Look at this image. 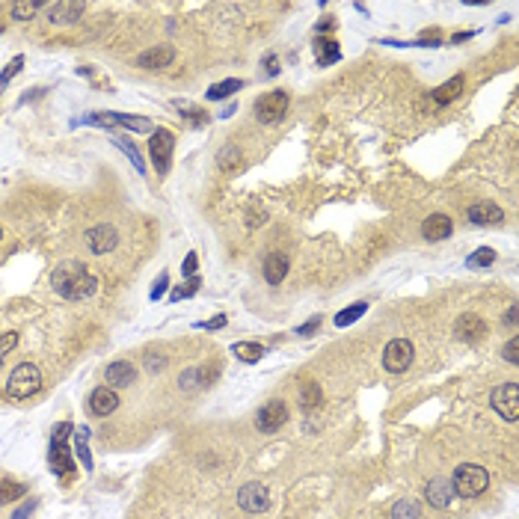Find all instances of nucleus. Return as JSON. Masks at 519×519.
Listing matches in <instances>:
<instances>
[{"label": "nucleus", "mask_w": 519, "mask_h": 519, "mask_svg": "<svg viewBox=\"0 0 519 519\" xmlns=\"http://www.w3.org/2000/svg\"><path fill=\"white\" fill-rule=\"evenodd\" d=\"M51 288L57 291L63 300H90V297L98 291V279L83 267L81 261H63L57 270L51 273Z\"/></svg>", "instance_id": "nucleus-1"}, {"label": "nucleus", "mask_w": 519, "mask_h": 519, "mask_svg": "<svg viewBox=\"0 0 519 519\" xmlns=\"http://www.w3.org/2000/svg\"><path fill=\"white\" fill-rule=\"evenodd\" d=\"M69 436H72V425H69V422H60L57 427H53V434H51L48 463H51V469L57 472V478H60V481L74 478V457H72Z\"/></svg>", "instance_id": "nucleus-2"}, {"label": "nucleus", "mask_w": 519, "mask_h": 519, "mask_svg": "<svg viewBox=\"0 0 519 519\" xmlns=\"http://www.w3.org/2000/svg\"><path fill=\"white\" fill-rule=\"evenodd\" d=\"M451 487H454V495H460V499H475V495H481L490 487V475L478 463H463V466H457L454 478H451Z\"/></svg>", "instance_id": "nucleus-3"}, {"label": "nucleus", "mask_w": 519, "mask_h": 519, "mask_svg": "<svg viewBox=\"0 0 519 519\" xmlns=\"http://www.w3.org/2000/svg\"><path fill=\"white\" fill-rule=\"evenodd\" d=\"M42 389V371L33 365V362H21V365L13 368L6 380V395L15 397V401H27Z\"/></svg>", "instance_id": "nucleus-4"}, {"label": "nucleus", "mask_w": 519, "mask_h": 519, "mask_svg": "<svg viewBox=\"0 0 519 519\" xmlns=\"http://www.w3.org/2000/svg\"><path fill=\"white\" fill-rule=\"evenodd\" d=\"M288 104H291L288 92H285V90H273V92H264L261 98H256L252 110H256V119H258L261 125H276L285 113H288Z\"/></svg>", "instance_id": "nucleus-5"}, {"label": "nucleus", "mask_w": 519, "mask_h": 519, "mask_svg": "<svg viewBox=\"0 0 519 519\" xmlns=\"http://www.w3.org/2000/svg\"><path fill=\"white\" fill-rule=\"evenodd\" d=\"M172 151H175V134L167 128H154L151 140H149V154L158 175H167L172 167Z\"/></svg>", "instance_id": "nucleus-6"}, {"label": "nucleus", "mask_w": 519, "mask_h": 519, "mask_svg": "<svg viewBox=\"0 0 519 519\" xmlns=\"http://www.w3.org/2000/svg\"><path fill=\"white\" fill-rule=\"evenodd\" d=\"M413 356H415V347L410 338H392L383 350V365L389 374H404L413 365Z\"/></svg>", "instance_id": "nucleus-7"}, {"label": "nucleus", "mask_w": 519, "mask_h": 519, "mask_svg": "<svg viewBox=\"0 0 519 519\" xmlns=\"http://www.w3.org/2000/svg\"><path fill=\"white\" fill-rule=\"evenodd\" d=\"M490 404L504 422H516L519 418V386L516 383H502L499 389H493Z\"/></svg>", "instance_id": "nucleus-8"}, {"label": "nucleus", "mask_w": 519, "mask_h": 519, "mask_svg": "<svg viewBox=\"0 0 519 519\" xmlns=\"http://www.w3.org/2000/svg\"><path fill=\"white\" fill-rule=\"evenodd\" d=\"M119 247V231L113 226H92L86 229V249L92 252V256H107V252H113Z\"/></svg>", "instance_id": "nucleus-9"}, {"label": "nucleus", "mask_w": 519, "mask_h": 519, "mask_svg": "<svg viewBox=\"0 0 519 519\" xmlns=\"http://www.w3.org/2000/svg\"><path fill=\"white\" fill-rule=\"evenodd\" d=\"M238 504L244 507L247 513H261V511H267V504H270V493L264 484L249 481L238 490Z\"/></svg>", "instance_id": "nucleus-10"}, {"label": "nucleus", "mask_w": 519, "mask_h": 519, "mask_svg": "<svg viewBox=\"0 0 519 519\" xmlns=\"http://www.w3.org/2000/svg\"><path fill=\"white\" fill-rule=\"evenodd\" d=\"M285 422H288V406H285L282 401H267L256 413V427L261 430V434H276Z\"/></svg>", "instance_id": "nucleus-11"}, {"label": "nucleus", "mask_w": 519, "mask_h": 519, "mask_svg": "<svg viewBox=\"0 0 519 519\" xmlns=\"http://www.w3.org/2000/svg\"><path fill=\"white\" fill-rule=\"evenodd\" d=\"M137 380V368L131 365L128 359H119V362H110L107 371H104V383L107 389H125V386H131Z\"/></svg>", "instance_id": "nucleus-12"}, {"label": "nucleus", "mask_w": 519, "mask_h": 519, "mask_svg": "<svg viewBox=\"0 0 519 519\" xmlns=\"http://www.w3.org/2000/svg\"><path fill=\"white\" fill-rule=\"evenodd\" d=\"M172 60H175V48L172 45H154V48L140 53L137 65H140V69H149V72H163Z\"/></svg>", "instance_id": "nucleus-13"}, {"label": "nucleus", "mask_w": 519, "mask_h": 519, "mask_svg": "<svg viewBox=\"0 0 519 519\" xmlns=\"http://www.w3.org/2000/svg\"><path fill=\"white\" fill-rule=\"evenodd\" d=\"M454 336H457L460 341H466V345H475V341H481L484 336H487V324H484L478 315L466 312V315H460V318H457V324H454Z\"/></svg>", "instance_id": "nucleus-14"}, {"label": "nucleus", "mask_w": 519, "mask_h": 519, "mask_svg": "<svg viewBox=\"0 0 519 519\" xmlns=\"http://www.w3.org/2000/svg\"><path fill=\"white\" fill-rule=\"evenodd\" d=\"M466 217L472 226H499L504 220V211L495 202H475L466 211Z\"/></svg>", "instance_id": "nucleus-15"}, {"label": "nucleus", "mask_w": 519, "mask_h": 519, "mask_svg": "<svg viewBox=\"0 0 519 519\" xmlns=\"http://www.w3.org/2000/svg\"><path fill=\"white\" fill-rule=\"evenodd\" d=\"M116 410H119V392L107 389V386H98V389L90 395V413L92 415L104 418V415L116 413Z\"/></svg>", "instance_id": "nucleus-16"}, {"label": "nucleus", "mask_w": 519, "mask_h": 519, "mask_svg": "<svg viewBox=\"0 0 519 519\" xmlns=\"http://www.w3.org/2000/svg\"><path fill=\"white\" fill-rule=\"evenodd\" d=\"M425 495H427V504H434V507H448L451 499H454V487H451V478H434V481H427V487H425Z\"/></svg>", "instance_id": "nucleus-17"}, {"label": "nucleus", "mask_w": 519, "mask_h": 519, "mask_svg": "<svg viewBox=\"0 0 519 519\" xmlns=\"http://www.w3.org/2000/svg\"><path fill=\"white\" fill-rule=\"evenodd\" d=\"M451 231H454V223H451L448 214H430L422 223V235L427 240H445L451 238Z\"/></svg>", "instance_id": "nucleus-18"}, {"label": "nucleus", "mask_w": 519, "mask_h": 519, "mask_svg": "<svg viewBox=\"0 0 519 519\" xmlns=\"http://www.w3.org/2000/svg\"><path fill=\"white\" fill-rule=\"evenodd\" d=\"M83 3H72V0H60V3H51L48 6V15L53 24H74V21H81L83 15Z\"/></svg>", "instance_id": "nucleus-19"}, {"label": "nucleus", "mask_w": 519, "mask_h": 519, "mask_svg": "<svg viewBox=\"0 0 519 519\" xmlns=\"http://www.w3.org/2000/svg\"><path fill=\"white\" fill-rule=\"evenodd\" d=\"M285 276H288V258H285L282 252H270V256L264 258V279L270 285H279Z\"/></svg>", "instance_id": "nucleus-20"}, {"label": "nucleus", "mask_w": 519, "mask_h": 519, "mask_svg": "<svg viewBox=\"0 0 519 519\" xmlns=\"http://www.w3.org/2000/svg\"><path fill=\"white\" fill-rule=\"evenodd\" d=\"M312 51H315V60H318V65H333V63H338L341 60V53H338V45H336V39H321L318 36L315 42H312Z\"/></svg>", "instance_id": "nucleus-21"}, {"label": "nucleus", "mask_w": 519, "mask_h": 519, "mask_svg": "<svg viewBox=\"0 0 519 519\" xmlns=\"http://www.w3.org/2000/svg\"><path fill=\"white\" fill-rule=\"evenodd\" d=\"M463 92V77L457 74V77H451V81H445L443 86H436L434 92H430V98H434V104H439V107H445V104H451L454 98Z\"/></svg>", "instance_id": "nucleus-22"}, {"label": "nucleus", "mask_w": 519, "mask_h": 519, "mask_svg": "<svg viewBox=\"0 0 519 519\" xmlns=\"http://www.w3.org/2000/svg\"><path fill=\"white\" fill-rule=\"evenodd\" d=\"M238 90H244V81H240V77H229V81L211 83L205 95H208V101H226V98H231Z\"/></svg>", "instance_id": "nucleus-23"}, {"label": "nucleus", "mask_w": 519, "mask_h": 519, "mask_svg": "<svg viewBox=\"0 0 519 519\" xmlns=\"http://www.w3.org/2000/svg\"><path fill=\"white\" fill-rule=\"evenodd\" d=\"M231 353L240 359V362H261V356L267 353V347L258 345V341H238V345H231Z\"/></svg>", "instance_id": "nucleus-24"}, {"label": "nucleus", "mask_w": 519, "mask_h": 519, "mask_svg": "<svg viewBox=\"0 0 519 519\" xmlns=\"http://www.w3.org/2000/svg\"><path fill=\"white\" fill-rule=\"evenodd\" d=\"M211 371H205V368H187V371H181V380H179V386L184 392H193V389H202V386H208L211 383V377H208Z\"/></svg>", "instance_id": "nucleus-25"}, {"label": "nucleus", "mask_w": 519, "mask_h": 519, "mask_svg": "<svg viewBox=\"0 0 519 519\" xmlns=\"http://www.w3.org/2000/svg\"><path fill=\"white\" fill-rule=\"evenodd\" d=\"M365 312H368V303H353V306H347V308H341V312L333 318V324H336L338 329H345V327H350V324H356Z\"/></svg>", "instance_id": "nucleus-26"}, {"label": "nucleus", "mask_w": 519, "mask_h": 519, "mask_svg": "<svg viewBox=\"0 0 519 519\" xmlns=\"http://www.w3.org/2000/svg\"><path fill=\"white\" fill-rule=\"evenodd\" d=\"M119 125L128 131H137V134H151L154 131L149 116H134V113H119Z\"/></svg>", "instance_id": "nucleus-27"}, {"label": "nucleus", "mask_w": 519, "mask_h": 519, "mask_svg": "<svg viewBox=\"0 0 519 519\" xmlns=\"http://www.w3.org/2000/svg\"><path fill=\"white\" fill-rule=\"evenodd\" d=\"M318 404H321V386L315 380H303L300 383V406L303 410H312Z\"/></svg>", "instance_id": "nucleus-28"}, {"label": "nucleus", "mask_w": 519, "mask_h": 519, "mask_svg": "<svg viewBox=\"0 0 519 519\" xmlns=\"http://www.w3.org/2000/svg\"><path fill=\"white\" fill-rule=\"evenodd\" d=\"M42 9H48V3H39V0H21V3H13V18L15 21H30L36 13H42Z\"/></svg>", "instance_id": "nucleus-29"}, {"label": "nucleus", "mask_w": 519, "mask_h": 519, "mask_svg": "<svg viewBox=\"0 0 519 519\" xmlns=\"http://www.w3.org/2000/svg\"><path fill=\"white\" fill-rule=\"evenodd\" d=\"M418 516H422V507L413 499H401L392 504V519H418Z\"/></svg>", "instance_id": "nucleus-30"}, {"label": "nucleus", "mask_w": 519, "mask_h": 519, "mask_svg": "<svg viewBox=\"0 0 519 519\" xmlns=\"http://www.w3.org/2000/svg\"><path fill=\"white\" fill-rule=\"evenodd\" d=\"M21 495H27V487L24 484H18V481H0V504H9V502H15L21 499Z\"/></svg>", "instance_id": "nucleus-31"}, {"label": "nucleus", "mask_w": 519, "mask_h": 519, "mask_svg": "<svg viewBox=\"0 0 519 519\" xmlns=\"http://www.w3.org/2000/svg\"><path fill=\"white\" fill-rule=\"evenodd\" d=\"M86 439H90V430L81 427V430H77V436H74V451H77V457L83 460V466L92 472L95 463H92V454H90V445H86Z\"/></svg>", "instance_id": "nucleus-32"}, {"label": "nucleus", "mask_w": 519, "mask_h": 519, "mask_svg": "<svg viewBox=\"0 0 519 519\" xmlns=\"http://www.w3.org/2000/svg\"><path fill=\"white\" fill-rule=\"evenodd\" d=\"M86 122L95 128H119V113H113V110H98V113L86 116Z\"/></svg>", "instance_id": "nucleus-33"}, {"label": "nucleus", "mask_w": 519, "mask_h": 519, "mask_svg": "<svg viewBox=\"0 0 519 519\" xmlns=\"http://www.w3.org/2000/svg\"><path fill=\"white\" fill-rule=\"evenodd\" d=\"M113 146H116L119 151H125V154H128V158H131V163H134V170H137V172H146V163H142L140 151H137L134 146H131V142H128L125 137H116V140H113Z\"/></svg>", "instance_id": "nucleus-34"}, {"label": "nucleus", "mask_w": 519, "mask_h": 519, "mask_svg": "<svg viewBox=\"0 0 519 519\" xmlns=\"http://www.w3.org/2000/svg\"><path fill=\"white\" fill-rule=\"evenodd\" d=\"M495 258H499V256H495V249L481 247V249H475V252H472L466 264H469V267H490V264H493Z\"/></svg>", "instance_id": "nucleus-35"}, {"label": "nucleus", "mask_w": 519, "mask_h": 519, "mask_svg": "<svg viewBox=\"0 0 519 519\" xmlns=\"http://www.w3.org/2000/svg\"><path fill=\"white\" fill-rule=\"evenodd\" d=\"M199 276H190V279H187L184 285H179V288H172V294H170V300L172 303H179V300H184V297H193L196 291H199Z\"/></svg>", "instance_id": "nucleus-36"}, {"label": "nucleus", "mask_w": 519, "mask_h": 519, "mask_svg": "<svg viewBox=\"0 0 519 519\" xmlns=\"http://www.w3.org/2000/svg\"><path fill=\"white\" fill-rule=\"evenodd\" d=\"M217 163H220V170H235V163H240V149L238 146H226L223 151H220Z\"/></svg>", "instance_id": "nucleus-37"}, {"label": "nucleus", "mask_w": 519, "mask_h": 519, "mask_svg": "<svg viewBox=\"0 0 519 519\" xmlns=\"http://www.w3.org/2000/svg\"><path fill=\"white\" fill-rule=\"evenodd\" d=\"M21 69H24V57H13V60H9V63H6V69L0 72V86H6V83L13 81V77H15Z\"/></svg>", "instance_id": "nucleus-38"}, {"label": "nucleus", "mask_w": 519, "mask_h": 519, "mask_svg": "<svg viewBox=\"0 0 519 519\" xmlns=\"http://www.w3.org/2000/svg\"><path fill=\"white\" fill-rule=\"evenodd\" d=\"M167 288H170V273H167V270H163V273L158 276V279H154V285H151V294H149V297H151V300H154V303H158V300H160V297H163V294H167Z\"/></svg>", "instance_id": "nucleus-39"}, {"label": "nucleus", "mask_w": 519, "mask_h": 519, "mask_svg": "<svg viewBox=\"0 0 519 519\" xmlns=\"http://www.w3.org/2000/svg\"><path fill=\"white\" fill-rule=\"evenodd\" d=\"M15 345H18V333H15V329H6V333H0V359H3Z\"/></svg>", "instance_id": "nucleus-40"}, {"label": "nucleus", "mask_w": 519, "mask_h": 519, "mask_svg": "<svg viewBox=\"0 0 519 519\" xmlns=\"http://www.w3.org/2000/svg\"><path fill=\"white\" fill-rule=\"evenodd\" d=\"M502 356H504V362L516 365V362H519V336H511V341H507L504 350H502Z\"/></svg>", "instance_id": "nucleus-41"}, {"label": "nucleus", "mask_w": 519, "mask_h": 519, "mask_svg": "<svg viewBox=\"0 0 519 519\" xmlns=\"http://www.w3.org/2000/svg\"><path fill=\"white\" fill-rule=\"evenodd\" d=\"M196 270H199V258H196V252H187V258L181 261V273H184V279L196 276Z\"/></svg>", "instance_id": "nucleus-42"}, {"label": "nucleus", "mask_w": 519, "mask_h": 519, "mask_svg": "<svg viewBox=\"0 0 519 519\" xmlns=\"http://www.w3.org/2000/svg\"><path fill=\"white\" fill-rule=\"evenodd\" d=\"M318 327H321V315H315V318H312V321H306V324H300V327H297V329H294V333H297V336H315V333H318Z\"/></svg>", "instance_id": "nucleus-43"}, {"label": "nucleus", "mask_w": 519, "mask_h": 519, "mask_svg": "<svg viewBox=\"0 0 519 519\" xmlns=\"http://www.w3.org/2000/svg\"><path fill=\"white\" fill-rule=\"evenodd\" d=\"M226 324H229V318H226V315H217V318H211V321H202V324H199V329H211V333H214V329L226 327Z\"/></svg>", "instance_id": "nucleus-44"}, {"label": "nucleus", "mask_w": 519, "mask_h": 519, "mask_svg": "<svg viewBox=\"0 0 519 519\" xmlns=\"http://www.w3.org/2000/svg\"><path fill=\"white\" fill-rule=\"evenodd\" d=\"M33 511H36V499H27V504H21L18 511L13 513V519H30Z\"/></svg>", "instance_id": "nucleus-45"}, {"label": "nucleus", "mask_w": 519, "mask_h": 519, "mask_svg": "<svg viewBox=\"0 0 519 519\" xmlns=\"http://www.w3.org/2000/svg\"><path fill=\"white\" fill-rule=\"evenodd\" d=\"M264 69H267L270 77L279 74V60H276V53H267V57H264Z\"/></svg>", "instance_id": "nucleus-46"}, {"label": "nucleus", "mask_w": 519, "mask_h": 519, "mask_svg": "<svg viewBox=\"0 0 519 519\" xmlns=\"http://www.w3.org/2000/svg\"><path fill=\"white\" fill-rule=\"evenodd\" d=\"M504 324L511 327V329H516V306H511V308H507V315H504Z\"/></svg>", "instance_id": "nucleus-47"}, {"label": "nucleus", "mask_w": 519, "mask_h": 519, "mask_svg": "<svg viewBox=\"0 0 519 519\" xmlns=\"http://www.w3.org/2000/svg\"><path fill=\"white\" fill-rule=\"evenodd\" d=\"M333 27H336V21H333V18H324V21H321V24H318L315 30H318V33H327V30H333Z\"/></svg>", "instance_id": "nucleus-48"}, {"label": "nucleus", "mask_w": 519, "mask_h": 519, "mask_svg": "<svg viewBox=\"0 0 519 519\" xmlns=\"http://www.w3.org/2000/svg\"><path fill=\"white\" fill-rule=\"evenodd\" d=\"M235 110H238V104H229V107L223 110V113H220V119H229L231 113H235Z\"/></svg>", "instance_id": "nucleus-49"}, {"label": "nucleus", "mask_w": 519, "mask_h": 519, "mask_svg": "<svg viewBox=\"0 0 519 519\" xmlns=\"http://www.w3.org/2000/svg\"><path fill=\"white\" fill-rule=\"evenodd\" d=\"M472 39V33H457V36H451V42H466Z\"/></svg>", "instance_id": "nucleus-50"}, {"label": "nucleus", "mask_w": 519, "mask_h": 519, "mask_svg": "<svg viewBox=\"0 0 519 519\" xmlns=\"http://www.w3.org/2000/svg\"><path fill=\"white\" fill-rule=\"evenodd\" d=\"M0 368H3V359H0Z\"/></svg>", "instance_id": "nucleus-51"}, {"label": "nucleus", "mask_w": 519, "mask_h": 519, "mask_svg": "<svg viewBox=\"0 0 519 519\" xmlns=\"http://www.w3.org/2000/svg\"><path fill=\"white\" fill-rule=\"evenodd\" d=\"M0 238H3V229H0Z\"/></svg>", "instance_id": "nucleus-52"}]
</instances>
